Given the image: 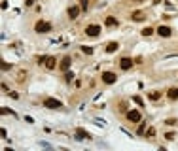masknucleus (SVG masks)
<instances>
[{
  "mask_svg": "<svg viewBox=\"0 0 178 151\" xmlns=\"http://www.w3.org/2000/svg\"><path fill=\"white\" fill-rule=\"evenodd\" d=\"M34 30L38 34H46V32H49V30H51V25L46 23V21H38V23L34 25Z\"/></svg>",
  "mask_w": 178,
  "mask_h": 151,
  "instance_id": "f257e3e1",
  "label": "nucleus"
},
{
  "mask_svg": "<svg viewBox=\"0 0 178 151\" xmlns=\"http://www.w3.org/2000/svg\"><path fill=\"white\" fill-rule=\"evenodd\" d=\"M44 106L49 108V110H59V108H63V104H61V100H57V98H46Z\"/></svg>",
  "mask_w": 178,
  "mask_h": 151,
  "instance_id": "f03ea898",
  "label": "nucleus"
},
{
  "mask_svg": "<svg viewBox=\"0 0 178 151\" xmlns=\"http://www.w3.org/2000/svg\"><path fill=\"white\" fill-rule=\"evenodd\" d=\"M101 77H102V81L106 83V85H114V83L118 81V76L114 74V72H102Z\"/></svg>",
  "mask_w": 178,
  "mask_h": 151,
  "instance_id": "7ed1b4c3",
  "label": "nucleus"
},
{
  "mask_svg": "<svg viewBox=\"0 0 178 151\" xmlns=\"http://www.w3.org/2000/svg\"><path fill=\"white\" fill-rule=\"evenodd\" d=\"M140 112L138 110H131V112H127V121H131V123H138L140 121Z\"/></svg>",
  "mask_w": 178,
  "mask_h": 151,
  "instance_id": "20e7f679",
  "label": "nucleus"
},
{
  "mask_svg": "<svg viewBox=\"0 0 178 151\" xmlns=\"http://www.w3.org/2000/svg\"><path fill=\"white\" fill-rule=\"evenodd\" d=\"M119 68H121V70H131V68H133V59L123 57V59L119 61Z\"/></svg>",
  "mask_w": 178,
  "mask_h": 151,
  "instance_id": "39448f33",
  "label": "nucleus"
},
{
  "mask_svg": "<svg viewBox=\"0 0 178 151\" xmlns=\"http://www.w3.org/2000/svg\"><path fill=\"white\" fill-rule=\"evenodd\" d=\"M157 34L161 36V38H169V36L172 34V28H171V27H165V25H161V27L157 28Z\"/></svg>",
  "mask_w": 178,
  "mask_h": 151,
  "instance_id": "423d86ee",
  "label": "nucleus"
},
{
  "mask_svg": "<svg viewBox=\"0 0 178 151\" xmlns=\"http://www.w3.org/2000/svg\"><path fill=\"white\" fill-rule=\"evenodd\" d=\"M99 32H101V27H99V25H89V27L85 28L87 36H99Z\"/></svg>",
  "mask_w": 178,
  "mask_h": 151,
  "instance_id": "0eeeda50",
  "label": "nucleus"
},
{
  "mask_svg": "<svg viewBox=\"0 0 178 151\" xmlns=\"http://www.w3.org/2000/svg\"><path fill=\"white\" fill-rule=\"evenodd\" d=\"M44 64H46V68H48V70H53L55 66H57V59H55V57H46Z\"/></svg>",
  "mask_w": 178,
  "mask_h": 151,
  "instance_id": "6e6552de",
  "label": "nucleus"
},
{
  "mask_svg": "<svg viewBox=\"0 0 178 151\" xmlns=\"http://www.w3.org/2000/svg\"><path fill=\"white\" fill-rule=\"evenodd\" d=\"M76 138L78 140H89V138H91V134H89L87 131H83V128H76Z\"/></svg>",
  "mask_w": 178,
  "mask_h": 151,
  "instance_id": "1a4fd4ad",
  "label": "nucleus"
},
{
  "mask_svg": "<svg viewBox=\"0 0 178 151\" xmlns=\"http://www.w3.org/2000/svg\"><path fill=\"white\" fill-rule=\"evenodd\" d=\"M70 62H72V59H70V57H65V59H63V61H61V64H59V68H61L63 72H66V70H68V68H70Z\"/></svg>",
  "mask_w": 178,
  "mask_h": 151,
  "instance_id": "9d476101",
  "label": "nucleus"
},
{
  "mask_svg": "<svg viewBox=\"0 0 178 151\" xmlns=\"http://www.w3.org/2000/svg\"><path fill=\"white\" fill-rule=\"evenodd\" d=\"M167 98H169V100H178V89L176 87H171V89L167 91Z\"/></svg>",
  "mask_w": 178,
  "mask_h": 151,
  "instance_id": "9b49d317",
  "label": "nucleus"
},
{
  "mask_svg": "<svg viewBox=\"0 0 178 151\" xmlns=\"http://www.w3.org/2000/svg\"><path fill=\"white\" fill-rule=\"evenodd\" d=\"M131 19H133V21H144L146 13L144 12H133V13H131Z\"/></svg>",
  "mask_w": 178,
  "mask_h": 151,
  "instance_id": "f8f14e48",
  "label": "nucleus"
},
{
  "mask_svg": "<svg viewBox=\"0 0 178 151\" xmlns=\"http://www.w3.org/2000/svg\"><path fill=\"white\" fill-rule=\"evenodd\" d=\"M78 13H80V8H78V6L68 8V17H70V19H76V17H78Z\"/></svg>",
  "mask_w": 178,
  "mask_h": 151,
  "instance_id": "ddd939ff",
  "label": "nucleus"
},
{
  "mask_svg": "<svg viewBox=\"0 0 178 151\" xmlns=\"http://www.w3.org/2000/svg\"><path fill=\"white\" fill-rule=\"evenodd\" d=\"M118 47H119L118 42H110V44L106 45V53H114V51H118Z\"/></svg>",
  "mask_w": 178,
  "mask_h": 151,
  "instance_id": "4468645a",
  "label": "nucleus"
},
{
  "mask_svg": "<svg viewBox=\"0 0 178 151\" xmlns=\"http://www.w3.org/2000/svg\"><path fill=\"white\" fill-rule=\"evenodd\" d=\"M104 23H106V27H116V25H118V19L110 15V17H106V21H104Z\"/></svg>",
  "mask_w": 178,
  "mask_h": 151,
  "instance_id": "2eb2a0df",
  "label": "nucleus"
},
{
  "mask_svg": "<svg viewBox=\"0 0 178 151\" xmlns=\"http://www.w3.org/2000/svg\"><path fill=\"white\" fill-rule=\"evenodd\" d=\"M148 98H150V100H157V98H161V93L159 91H154V93H150V95H148Z\"/></svg>",
  "mask_w": 178,
  "mask_h": 151,
  "instance_id": "dca6fc26",
  "label": "nucleus"
},
{
  "mask_svg": "<svg viewBox=\"0 0 178 151\" xmlns=\"http://www.w3.org/2000/svg\"><path fill=\"white\" fill-rule=\"evenodd\" d=\"M152 34H154V28H150V27L142 28V36H152Z\"/></svg>",
  "mask_w": 178,
  "mask_h": 151,
  "instance_id": "f3484780",
  "label": "nucleus"
},
{
  "mask_svg": "<svg viewBox=\"0 0 178 151\" xmlns=\"http://www.w3.org/2000/svg\"><path fill=\"white\" fill-rule=\"evenodd\" d=\"M72 77H74V72L66 70V72H65V80H66V81H72Z\"/></svg>",
  "mask_w": 178,
  "mask_h": 151,
  "instance_id": "a211bd4d",
  "label": "nucleus"
},
{
  "mask_svg": "<svg viewBox=\"0 0 178 151\" xmlns=\"http://www.w3.org/2000/svg\"><path fill=\"white\" fill-rule=\"evenodd\" d=\"M146 136H148V138H154V136H155V128H154V127H150L148 131H146Z\"/></svg>",
  "mask_w": 178,
  "mask_h": 151,
  "instance_id": "6ab92c4d",
  "label": "nucleus"
},
{
  "mask_svg": "<svg viewBox=\"0 0 178 151\" xmlns=\"http://www.w3.org/2000/svg\"><path fill=\"white\" fill-rule=\"evenodd\" d=\"M2 113H4V115H12V117H15V113H13L12 110H8V108H2Z\"/></svg>",
  "mask_w": 178,
  "mask_h": 151,
  "instance_id": "aec40b11",
  "label": "nucleus"
},
{
  "mask_svg": "<svg viewBox=\"0 0 178 151\" xmlns=\"http://www.w3.org/2000/svg\"><path fill=\"white\" fill-rule=\"evenodd\" d=\"M133 100H135V102H137V104H138V106H142V104H144V102H142V98H140L138 95H135V96H133Z\"/></svg>",
  "mask_w": 178,
  "mask_h": 151,
  "instance_id": "412c9836",
  "label": "nucleus"
},
{
  "mask_svg": "<svg viewBox=\"0 0 178 151\" xmlns=\"http://www.w3.org/2000/svg\"><path fill=\"white\" fill-rule=\"evenodd\" d=\"M82 51H83V53H87V55H91V53H93V49H91V47H87V45H83Z\"/></svg>",
  "mask_w": 178,
  "mask_h": 151,
  "instance_id": "4be33fe9",
  "label": "nucleus"
},
{
  "mask_svg": "<svg viewBox=\"0 0 178 151\" xmlns=\"http://www.w3.org/2000/svg\"><path fill=\"white\" fill-rule=\"evenodd\" d=\"M174 136H176L174 132H167V134H165V138H167V140H174Z\"/></svg>",
  "mask_w": 178,
  "mask_h": 151,
  "instance_id": "5701e85b",
  "label": "nucleus"
},
{
  "mask_svg": "<svg viewBox=\"0 0 178 151\" xmlns=\"http://www.w3.org/2000/svg\"><path fill=\"white\" fill-rule=\"evenodd\" d=\"M144 128H146V125L142 123V125H140V127H138V131H137V132H138V134H144Z\"/></svg>",
  "mask_w": 178,
  "mask_h": 151,
  "instance_id": "b1692460",
  "label": "nucleus"
},
{
  "mask_svg": "<svg viewBox=\"0 0 178 151\" xmlns=\"http://www.w3.org/2000/svg\"><path fill=\"white\" fill-rule=\"evenodd\" d=\"M2 70H4V72L10 70V64H8V62H2Z\"/></svg>",
  "mask_w": 178,
  "mask_h": 151,
  "instance_id": "393cba45",
  "label": "nucleus"
},
{
  "mask_svg": "<svg viewBox=\"0 0 178 151\" xmlns=\"http://www.w3.org/2000/svg\"><path fill=\"white\" fill-rule=\"evenodd\" d=\"M25 121H27V123H34V119L30 117V115H25Z\"/></svg>",
  "mask_w": 178,
  "mask_h": 151,
  "instance_id": "a878e982",
  "label": "nucleus"
},
{
  "mask_svg": "<svg viewBox=\"0 0 178 151\" xmlns=\"http://www.w3.org/2000/svg\"><path fill=\"white\" fill-rule=\"evenodd\" d=\"M165 123H167V125H176V119H167Z\"/></svg>",
  "mask_w": 178,
  "mask_h": 151,
  "instance_id": "bb28decb",
  "label": "nucleus"
},
{
  "mask_svg": "<svg viewBox=\"0 0 178 151\" xmlns=\"http://www.w3.org/2000/svg\"><path fill=\"white\" fill-rule=\"evenodd\" d=\"M82 9H87V0H82Z\"/></svg>",
  "mask_w": 178,
  "mask_h": 151,
  "instance_id": "cd10ccee",
  "label": "nucleus"
},
{
  "mask_svg": "<svg viewBox=\"0 0 178 151\" xmlns=\"http://www.w3.org/2000/svg\"><path fill=\"white\" fill-rule=\"evenodd\" d=\"M25 4H27V6H32V4H34V0H25Z\"/></svg>",
  "mask_w": 178,
  "mask_h": 151,
  "instance_id": "c85d7f7f",
  "label": "nucleus"
},
{
  "mask_svg": "<svg viewBox=\"0 0 178 151\" xmlns=\"http://www.w3.org/2000/svg\"><path fill=\"white\" fill-rule=\"evenodd\" d=\"M133 2H142V0H133Z\"/></svg>",
  "mask_w": 178,
  "mask_h": 151,
  "instance_id": "c756f323",
  "label": "nucleus"
}]
</instances>
